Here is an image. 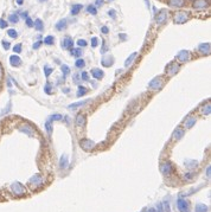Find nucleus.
Segmentation results:
<instances>
[{"mask_svg":"<svg viewBox=\"0 0 211 212\" xmlns=\"http://www.w3.org/2000/svg\"><path fill=\"white\" fill-rule=\"evenodd\" d=\"M79 75H74V81L76 82V83H79Z\"/></svg>","mask_w":211,"mask_h":212,"instance_id":"13d9d810","label":"nucleus"},{"mask_svg":"<svg viewBox=\"0 0 211 212\" xmlns=\"http://www.w3.org/2000/svg\"><path fill=\"white\" fill-rule=\"evenodd\" d=\"M210 170H211V167L210 166H208V168H206V175L210 178Z\"/></svg>","mask_w":211,"mask_h":212,"instance_id":"bf43d9fd","label":"nucleus"},{"mask_svg":"<svg viewBox=\"0 0 211 212\" xmlns=\"http://www.w3.org/2000/svg\"><path fill=\"white\" fill-rule=\"evenodd\" d=\"M103 71L101 70V69H97V68H95V69H92V76L95 78V80H101L102 77H103Z\"/></svg>","mask_w":211,"mask_h":212,"instance_id":"dca6fc26","label":"nucleus"},{"mask_svg":"<svg viewBox=\"0 0 211 212\" xmlns=\"http://www.w3.org/2000/svg\"><path fill=\"white\" fill-rule=\"evenodd\" d=\"M192 6L197 10H204L209 6V0H193Z\"/></svg>","mask_w":211,"mask_h":212,"instance_id":"0eeeda50","label":"nucleus"},{"mask_svg":"<svg viewBox=\"0 0 211 212\" xmlns=\"http://www.w3.org/2000/svg\"><path fill=\"white\" fill-rule=\"evenodd\" d=\"M160 172L163 173L164 175H170L172 172H173V167H172L171 162L168 161H165L160 165Z\"/></svg>","mask_w":211,"mask_h":212,"instance_id":"39448f33","label":"nucleus"},{"mask_svg":"<svg viewBox=\"0 0 211 212\" xmlns=\"http://www.w3.org/2000/svg\"><path fill=\"white\" fill-rule=\"evenodd\" d=\"M16 1H17L18 5H23V2H24V0H16Z\"/></svg>","mask_w":211,"mask_h":212,"instance_id":"680f3d73","label":"nucleus"},{"mask_svg":"<svg viewBox=\"0 0 211 212\" xmlns=\"http://www.w3.org/2000/svg\"><path fill=\"white\" fill-rule=\"evenodd\" d=\"M25 23H26V25L29 27H33V24H34V23L32 21V19H31V18H29V17L26 18V21H25Z\"/></svg>","mask_w":211,"mask_h":212,"instance_id":"de8ad7c7","label":"nucleus"},{"mask_svg":"<svg viewBox=\"0 0 211 212\" xmlns=\"http://www.w3.org/2000/svg\"><path fill=\"white\" fill-rule=\"evenodd\" d=\"M190 58H191V55H190V51H187V50H182L177 55V60L180 63H185V62L190 60Z\"/></svg>","mask_w":211,"mask_h":212,"instance_id":"423d86ee","label":"nucleus"},{"mask_svg":"<svg viewBox=\"0 0 211 212\" xmlns=\"http://www.w3.org/2000/svg\"><path fill=\"white\" fill-rule=\"evenodd\" d=\"M198 51H199L200 55H204V56L210 55V51H211L210 43H203V44H200L198 46Z\"/></svg>","mask_w":211,"mask_h":212,"instance_id":"1a4fd4ad","label":"nucleus"},{"mask_svg":"<svg viewBox=\"0 0 211 212\" xmlns=\"http://www.w3.org/2000/svg\"><path fill=\"white\" fill-rule=\"evenodd\" d=\"M101 32L105 33V34H107V33L109 32V30H108V27H107V26H102V27H101Z\"/></svg>","mask_w":211,"mask_h":212,"instance_id":"864d4df0","label":"nucleus"},{"mask_svg":"<svg viewBox=\"0 0 211 212\" xmlns=\"http://www.w3.org/2000/svg\"><path fill=\"white\" fill-rule=\"evenodd\" d=\"M20 130H21L23 133H25V134H27L29 136H33V135H34V132H33V129L30 126L20 127Z\"/></svg>","mask_w":211,"mask_h":212,"instance_id":"5701e85b","label":"nucleus"},{"mask_svg":"<svg viewBox=\"0 0 211 212\" xmlns=\"http://www.w3.org/2000/svg\"><path fill=\"white\" fill-rule=\"evenodd\" d=\"M79 145L82 147V149H84L87 152H90V151H92V149L95 148V142L89 139L81 140V141H79Z\"/></svg>","mask_w":211,"mask_h":212,"instance_id":"20e7f679","label":"nucleus"},{"mask_svg":"<svg viewBox=\"0 0 211 212\" xmlns=\"http://www.w3.org/2000/svg\"><path fill=\"white\" fill-rule=\"evenodd\" d=\"M69 165V160H68V157L66 155H62L60 160V167L61 168H66Z\"/></svg>","mask_w":211,"mask_h":212,"instance_id":"a878e982","label":"nucleus"},{"mask_svg":"<svg viewBox=\"0 0 211 212\" xmlns=\"http://www.w3.org/2000/svg\"><path fill=\"white\" fill-rule=\"evenodd\" d=\"M44 44H46V45H52L53 43H55V37L53 36H47V37H45L44 38Z\"/></svg>","mask_w":211,"mask_h":212,"instance_id":"473e14b6","label":"nucleus"},{"mask_svg":"<svg viewBox=\"0 0 211 212\" xmlns=\"http://www.w3.org/2000/svg\"><path fill=\"white\" fill-rule=\"evenodd\" d=\"M177 206H178L180 212H189V203L183 198H179L177 201Z\"/></svg>","mask_w":211,"mask_h":212,"instance_id":"9d476101","label":"nucleus"},{"mask_svg":"<svg viewBox=\"0 0 211 212\" xmlns=\"http://www.w3.org/2000/svg\"><path fill=\"white\" fill-rule=\"evenodd\" d=\"M200 113H202V115H210L211 113V106L210 103H206L205 106H203L202 108H200Z\"/></svg>","mask_w":211,"mask_h":212,"instance_id":"393cba45","label":"nucleus"},{"mask_svg":"<svg viewBox=\"0 0 211 212\" xmlns=\"http://www.w3.org/2000/svg\"><path fill=\"white\" fill-rule=\"evenodd\" d=\"M189 18H190L189 12H186V11H179V12H176L174 15H173V21L176 24H184V23H186L189 20Z\"/></svg>","mask_w":211,"mask_h":212,"instance_id":"f257e3e1","label":"nucleus"},{"mask_svg":"<svg viewBox=\"0 0 211 212\" xmlns=\"http://www.w3.org/2000/svg\"><path fill=\"white\" fill-rule=\"evenodd\" d=\"M51 73H52V69H51L50 66H47V65L44 66V73H45L46 77H49V76L51 75Z\"/></svg>","mask_w":211,"mask_h":212,"instance_id":"ea45409f","label":"nucleus"},{"mask_svg":"<svg viewBox=\"0 0 211 212\" xmlns=\"http://www.w3.org/2000/svg\"><path fill=\"white\" fill-rule=\"evenodd\" d=\"M61 119H62V115H60V114H55V115H51V116H50L49 121H60Z\"/></svg>","mask_w":211,"mask_h":212,"instance_id":"58836bf2","label":"nucleus"},{"mask_svg":"<svg viewBox=\"0 0 211 212\" xmlns=\"http://www.w3.org/2000/svg\"><path fill=\"white\" fill-rule=\"evenodd\" d=\"M193 177H195V174L193 173H186L184 175V179L185 180H192L193 179Z\"/></svg>","mask_w":211,"mask_h":212,"instance_id":"49530a36","label":"nucleus"},{"mask_svg":"<svg viewBox=\"0 0 211 212\" xmlns=\"http://www.w3.org/2000/svg\"><path fill=\"white\" fill-rule=\"evenodd\" d=\"M21 17L25 19V18H27V12L25 11V12H21Z\"/></svg>","mask_w":211,"mask_h":212,"instance_id":"052dcab7","label":"nucleus"},{"mask_svg":"<svg viewBox=\"0 0 211 212\" xmlns=\"http://www.w3.org/2000/svg\"><path fill=\"white\" fill-rule=\"evenodd\" d=\"M87 12L88 13L92 14V15H95V14L97 13V10H96V7L92 6V5H89V6L87 7Z\"/></svg>","mask_w":211,"mask_h":212,"instance_id":"c9c22d12","label":"nucleus"},{"mask_svg":"<svg viewBox=\"0 0 211 212\" xmlns=\"http://www.w3.org/2000/svg\"><path fill=\"white\" fill-rule=\"evenodd\" d=\"M195 125H196V117L195 116H189L185 121V127L186 128H192Z\"/></svg>","mask_w":211,"mask_h":212,"instance_id":"412c9836","label":"nucleus"},{"mask_svg":"<svg viewBox=\"0 0 211 212\" xmlns=\"http://www.w3.org/2000/svg\"><path fill=\"white\" fill-rule=\"evenodd\" d=\"M44 91H45L46 94H51L52 91H51V86H50V83H46L45 86H44Z\"/></svg>","mask_w":211,"mask_h":212,"instance_id":"c03bdc74","label":"nucleus"},{"mask_svg":"<svg viewBox=\"0 0 211 212\" xmlns=\"http://www.w3.org/2000/svg\"><path fill=\"white\" fill-rule=\"evenodd\" d=\"M81 78H82L83 81H89V77H88V73L83 71V73H81Z\"/></svg>","mask_w":211,"mask_h":212,"instance_id":"603ef678","label":"nucleus"},{"mask_svg":"<svg viewBox=\"0 0 211 212\" xmlns=\"http://www.w3.org/2000/svg\"><path fill=\"white\" fill-rule=\"evenodd\" d=\"M101 63H102V65L106 66V68H109V66L113 65V63H114V58L110 57V56H105V57L101 60Z\"/></svg>","mask_w":211,"mask_h":212,"instance_id":"2eb2a0df","label":"nucleus"},{"mask_svg":"<svg viewBox=\"0 0 211 212\" xmlns=\"http://www.w3.org/2000/svg\"><path fill=\"white\" fill-rule=\"evenodd\" d=\"M7 34H8L11 38H13V39H16V38L18 37V32H17L16 30H13V29H10V30L7 31Z\"/></svg>","mask_w":211,"mask_h":212,"instance_id":"e433bc0d","label":"nucleus"},{"mask_svg":"<svg viewBox=\"0 0 211 212\" xmlns=\"http://www.w3.org/2000/svg\"><path fill=\"white\" fill-rule=\"evenodd\" d=\"M1 45H2V47H4L5 50H8L10 46H11V45H10V42H7V40H2V42H1Z\"/></svg>","mask_w":211,"mask_h":212,"instance_id":"37998d69","label":"nucleus"},{"mask_svg":"<svg viewBox=\"0 0 211 212\" xmlns=\"http://www.w3.org/2000/svg\"><path fill=\"white\" fill-rule=\"evenodd\" d=\"M14 53H20L21 52V44H16L13 46Z\"/></svg>","mask_w":211,"mask_h":212,"instance_id":"a19ab883","label":"nucleus"},{"mask_svg":"<svg viewBox=\"0 0 211 212\" xmlns=\"http://www.w3.org/2000/svg\"><path fill=\"white\" fill-rule=\"evenodd\" d=\"M43 184V178H42V175L40 174H36L34 177H32L31 179H30V185L32 186V187H37V186H40Z\"/></svg>","mask_w":211,"mask_h":212,"instance_id":"9b49d317","label":"nucleus"},{"mask_svg":"<svg viewBox=\"0 0 211 212\" xmlns=\"http://www.w3.org/2000/svg\"><path fill=\"white\" fill-rule=\"evenodd\" d=\"M183 136H184V129H182V128H177V129L173 132V134H172V139L174 140V141L180 140Z\"/></svg>","mask_w":211,"mask_h":212,"instance_id":"4468645a","label":"nucleus"},{"mask_svg":"<svg viewBox=\"0 0 211 212\" xmlns=\"http://www.w3.org/2000/svg\"><path fill=\"white\" fill-rule=\"evenodd\" d=\"M99 45V39L96 37H92V47H96Z\"/></svg>","mask_w":211,"mask_h":212,"instance_id":"79ce46f5","label":"nucleus"},{"mask_svg":"<svg viewBox=\"0 0 211 212\" xmlns=\"http://www.w3.org/2000/svg\"><path fill=\"white\" fill-rule=\"evenodd\" d=\"M147 212H155V211H154L153 209H150V210H148V211H147Z\"/></svg>","mask_w":211,"mask_h":212,"instance_id":"0e129e2a","label":"nucleus"},{"mask_svg":"<svg viewBox=\"0 0 211 212\" xmlns=\"http://www.w3.org/2000/svg\"><path fill=\"white\" fill-rule=\"evenodd\" d=\"M6 27H7V23H6V20L0 19V29H6Z\"/></svg>","mask_w":211,"mask_h":212,"instance_id":"09e8293b","label":"nucleus"},{"mask_svg":"<svg viewBox=\"0 0 211 212\" xmlns=\"http://www.w3.org/2000/svg\"><path fill=\"white\" fill-rule=\"evenodd\" d=\"M101 52L102 53H105V52H107V46H106V43L102 40V50H101Z\"/></svg>","mask_w":211,"mask_h":212,"instance_id":"5fc2aeb1","label":"nucleus"},{"mask_svg":"<svg viewBox=\"0 0 211 212\" xmlns=\"http://www.w3.org/2000/svg\"><path fill=\"white\" fill-rule=\"evenodd\" d=\"M40 1H45V0H40Z\"/></svg>","mask_w":211,"mask_h":212,"instance_id":"69168bd1","label":"nucleus"},{"mask_svg":"<svg viewBox=\"0 0 211 212\" xmlns=\"http://www.w3.org/2000/svg\"><path fill=\"white\" fill-rule=\"evenodd\" d=\"M195 211L196 212H206L208 211V207L205 204H197L195 207Z\"/></svg>","mask_w":211,"mask_h":212,"instance_id":"7c9ffc66","label":"nucleus"},{"mask_svg":"<svg viewBox=\"0 0 211 212\" xmlns=\"http://www.w3.org/2000/svg\"><path fill=\"white\" fill-rule=\"evenodd\" d=\"M77 44H79V46L84 47V46H87V44H88V43H87L84 39H79L77 40Z\"/></svg>","mask_w":211,"mask_h":212,"instance_id":"a18cd8bd","label":"nucleus"},{"mask_svg":"<svg viewBox=\"0 0 211 212\" xmlns=\"http://www.w3.org/2000/svg\"><path fill=\"white\" fill-rule=\"evenodd\" d=\"M108 14H109V17H112L113 19H115V18H116V14H115V10H109V11H108Z\"/></svg>","mask_w":211,"mask_h":212,"instance_id":"8fccbe9b","label":"nucleus"},{"mask_svg":"<svg viewBox=\"0 0 211 212\" xmlns=\"http://www.w3.org/2000/svg\"><path fill=\"white\" fill-rule=\"evenodd\" d=\"M137 56H138V52H133L127 60H126V62H125V66L126 68H128L129 65H132V63L134 62V60L137 58Z\"/></svg>","mask_w":211,"mask_h":212,"instance_id":"4be33fe9","label":"nucleus"},{"mask_svg":"<svg viewBox=\"0 0 211 212\" xmlns=\"http://www.w3.org/2000/svg\"><path fill=\"white\" fill-rule=\"evenodd\" d=\"M75 65H76V68H79V69H83V68L86 66V62L83 60H81V58H79V60H76Z\"/></svg>","mask_w":211,"mask_h":212,"instance_id":"f704fd0d","label":"nucleus"},{"mask_svg":"<svg viewBox=\"0 0 211 212\" xmlns=\"http://www.w3.org/2000/svg\"><path fill=\"white\" fill-rule=\"evenodd\" d=\"M56 29L58 31H63L66 29V19H61L58 23H56Z\"/></svg>","mask_w":211,"mask_h":212,"instance_id":"b1692460","label":"nucleus"},{"mask_svg":"<svg viewBox=\"0 0 211 212\" xmlns=\"http://www.w3.org/2000/svg\"><path fill=\"white\" fill-rule=\"evenodd\" d=\"M33 26H34V29H36L37 31H43V30H44V24H43L42 19H36Z\"/></svg>","mask_w":211,"mask_h":212,"instance_id":"cd10ccee","label":"nucleus"},{"mask_svg":"<svg viewBox=\"0 0 211 212\" xmlns=\"http://www.w3.org/2000/svg\"><path fill=\"white\" fill-rule=\"evenodd\" d=\"M86 125V115L84 114H79L76 116V126L83 127Z\"/></svg>","mask_w":211,"mask_h":212,"instance_id":"f3484780","label":"nucleus"},{"mask_svg":"<svg viewBox=\"0 0 211 212\" xmlns=\"http://www.w3.org/2000/svg\"><path fill=\"white\" fill-rule=\"evenodd\" d=\"M167 15H168V13L166 12L165 10L160 11V13H158L157 14V17H155V23L159 24V25H163V24L166 21V19H167Z\"/></svg>","mask_w":211,"mask_h":212,"instance_id":"6e6552de","label":"nucleus"},{"mask_svg":"<svg viewBox=\"0 0 211 212\" xmlns=\"http://www.w3.org/2000/svg\"><path fill=\"white\" fill-rule=\"evenodd\" d=\"M168 5L171 7H183L185 5V0H168Z\"/></svg>","mask_w":211,"mask_h":212,"instance_id":"aec40b11","label":"nucleus"},{"mask_svg":"<svg viewBox=\"0 0 211 212\" xmlns=\"http://www.w3.org/2000/svg\"><path fill=\"white\" fill-rule=\"evenodd\" d=\"M70 53L73 55V56H75V57H81L82 55H83V51H82V49H71V51H70Z\"/></svg>","mask_w":211,"mask_h":212,"instance_id":"2f4dec72","label":"nucleus"},{"mask_svg":"<svg viewBox=\"0 0 211 212\" xmlns=\"http://www.w3.org/2000/svg\"><path fill=\"white\" fill-rule=\"evenodd\" d=\"M179 69H180V65H179L177 62H171V63H168L167 66H166V73L168 76H174L179 71Z\"/></svg>","mask_w":211,"mask_h":212,"instance_id":"f03ea898","label":"nucleus"},{"mask_svg":"<svg viewBox=\"0 0 211 212\" xmlns=\"http://www.w3.org/2000/svg\"><path fill=\"white\" fill-rule=\"evenodd\" d=\"M8 21H10L11 24H17V23L19 21V15H18L17 13L10 14V17H8Z\"/></svg>","mask_w":211,"mask_h":212,"instance_id":"c756f323","label":"nucleus"},{"mask_svg":"<svg viewBox=\"0 0 211 212\" xmlns=\"http://www.w3.org/2000/svg\"><path fill=\"white\" fill-rule=\"evenodd\" d=\"M89 102V99H86V101H79V102H76V103H73V104H70V106L68 107L70 110H75V109H77L79 107H83L86 106L87 103Z\"/></svg>","mask_w":211,"mask_h":212,"instance_id":"6ab92c4d","label":"nucleus"},{"mask_svg":"<svg viewBox=\"0 0 211 212\" xmlns=\"http://www.w3.org/2000/svg\"><path fill=\"white\" fill-rule=\"evenodd\" d=\"M87 93H88V89H87L86 86H79V89H77V93H76V96H77V97H81V96L86 95Z\"/></svg>","mask_w":211,"mask_h":212,"instance_id":"c85d7f7f","label":"nucleus"},{"mask_svg":"<svg viewBox=\"0 0 211 212\" xmlns=\"http://www.w3.org/2000/svg\"><path fill=\"white\" fill-rule=\"evenodd\" d=\"M73 44H74V42L73 39L69 37V36H66V37H64L63 39H62V47L63 49H71L73 47Z\"/></svg>","mask_w":211,"mask_h":212,"instance_id":"ddd939ff","label":"nucleus"},{"mask_svg":"<svg viewBox=\"0 0 211 212\" xmlns=\"http://www.w3.org/2000/svg\"><path fill=\"white\" fill-rule=\"evenodd\" d=\"M95 4H96V6H101V5L103 4V0H96Z\"/></svg>","mask_w":211,"mask_h":212,"instance_id":"6e6d98bb","label":"nucleus"},{"mask_svg":"<svg viewBox=\"0 0 211 212\" xmlns=\"http://www.w3.org/2000/svg\"><path fill=\"white\" fill-rule=\"evenodd\" d=\"M11 188H12V191H13L16 194H24L25 193V188H24V186L21 185V184H19V183H14V184H12V186H11Z\"/></svg>","mask_w":211,"mask_h":212,"instance_id":"f8f14e48","label":"nucleus"},{"mask_svg":"<svg viewBox=\"0 0 211 212\" xmlns=\"http://www.w3.org/2000/svg\"><path fill=\"white\" fill-rule=\"evenodd\" d=\"M10 64L12 66H19L21 64V60H20L17 55H12L10 57Z\"/></svg>","mask_w":211,"mask_h":212,"instance_id":"a211bd4d","label":"nucleus"},{"mask_svg":"<svg viewBox=\"0 0 211 212\" xmlns=\"http://www.w3.org/2000/svg\"><path fill=\"white\" fill-rule=\"evenodd\" d=\"M119 38L122 40H126L127 39V36H126V34H119Z\"/></svg>","mask_w":211,"mask_h":212,"instance_id":"4d7b16f0","label":"nucleus"},{"mask_svg":"<svg viewBox=\"0 0 211 212\" xmlns=\"http://www.w3.org/2000/svg\"><path fill=\"white\" fill-rule=\"evenodd\" d=\"M1 76H2V69H1V66H0V78H1Z\"/></svg>","mask_w":211,"mask_h":212,"instance_id":"e2e57ef3","label":"nucleus"},{"mask_svg":"<svg viewBox=\"0 0 211 212\" xmlns=\"http://www.w3.org/2000/svg\"><path fill=\"white\" fill-rule=\"evenodd\" d=\"M164 86V81H163V77H155L148 83V88L151 90H159L161 86Z\"/></svg>","mask_w":211,"mask_h":212,"instance_id":"7ed1b4c3","label":"nucleus"},{"mask_svg":"<svg viewBox=\"0 0 211 212\" xmlns=\"http://www.w3.org/2000/svg\"><path fill=\"white\" fill-rule=\"evenodd\" d=\"M82 5H81V4H75V5H73V6H71V11H70V12H71V14H73V15H76V14H79V11H81V10H82Z\"/></svg>","mask_w":211,"mask_h":212,"instance_id":"bb28decb","label":"nucleus"},{"mask_svg":"<svg viewBox=\"0 0 211 212\" xmlns=\"http://www.w3.org/2000/svg\"><path fill=\"white\" fill-rule=\"evenodd\" d=\"M61 70H62V73H63L64 77H66V76L70 73V68L68 65H65V64H63V65L61 66Z\"/></svg>","mask_w":211,"mask_h":212,"instance_id":"72a5a7b5","label":"nucleus"},{"mask_svg":"<svg viewBox=\"0 0 211 212\" xmlns=\"http://www.w3.org/2000/svg\"><path fill=\"white\" fill-rule=\"evenodd\" d=\"M45 129H46V132H47V134H49V135H51V134H52V127H51V121H46Z\"/></svg>","mask_w":211,"mask_h":212,"instance_id":"4c0bfd02","label":"nucleus"},{"mask_svg":"<svg viewBox=\"0 0 211 212\" xmlns=\"http://www.w3.org/2000/svg\"><path fill=\"white\" fill-rule=\"evenodd\" d=\"M109 1H113V0H109Z\"/></svg>","mask_w":211,"mask_h":212,"instance_id":"338daca9","label":"nucleus"},{"mask_svg":"<svg viewBox=\"0 0 211 212\" xmlns=\"http://www.w3.org/2000/svg\"><path fill=\"white\" fill-rule=\"evenodd\" d=\"M42 43H43V42H42V40H38V42H37V43H34V44H33V49H34V50H37V49H39L40 47V45H42Z\"/></svg>","mask_w":211,"mask_h":212,"instance_id":"3c124183","label":"nucleus"}]
</instances>
